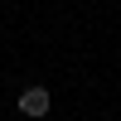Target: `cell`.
Segmentation results:
<instances>
[{
    "instance_id": "6da1fadb",
    "label": "cell",
    "mask_w": 121,
    "mask_h": 121,
    "mask_svg": "<svg viewBox=\"0 0 121 121\" xmlns=\"http://www.w3.org/2000/svg\"><path fill=\"white\" fill-rule=\"evenodd\" d=\"M15 107H19V116L39 121V116H48V107H53V97H48V87H24Z\"/></svg>"
}]
</instances>
